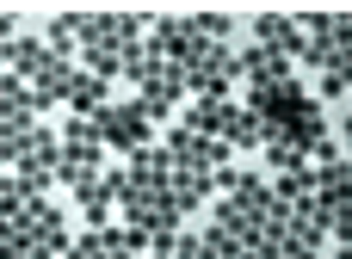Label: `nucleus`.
Wrapping results in <instances>:
<instances>
[{
    "label": "nucleus",
    "instance_id": "7ed1b4c3",
    "mask_svg": "<svg viewBox=\"0 0 352 259\" xmlns=\"http://www.w3.org/2000/svg\"><path fill=\"white\" fill-rule=\"evenodd\" d=\"M99 124V142H111V148H124V155H136V148H148L155 136H148V117L136 111V99L124 105V99H105V111L93 117Z\"/></svg>",
    "mask_w": 352,
    "mask_h": 259
},
{
    "label": "nucleus",
    "instance_id": "f257e3e1",
    "mask_svg": "<svg viewBox=\"0 0 352 259\" xmlns=\"http://www.w3.org/2000/svg\"><path fill=\"white\" fill-rule=\"evenodd\" d=\"M291 62H309L322 93H352V12H291Z\"/></svg>",
    "mask_w": 352,
    "mask_h": 259
},
{
    "label": "nucleus",
    "instance_id": "f03ea898",
    "mask_svg": "<svg viewBox=\"0 0 352 259\" xmlns=\"http://www.w3.org/2000/svg\"><path fill=\"white\" fill-rule=\"evenodd\" d=\"M173 124H186V130H198V136H210V142H223V148H260V142H266L260 117H254L248 105H235L229 93H223V99H192L186 117H173Z\"/></svg>",
    "mask_w": 352,
    "mask_h": 259
},
{
    "label": "nucleus",
    "instance_id": "20e7f679",
    "mask_svg": "<svg viewBox=\"0 0 352 259\" xmlns=\"http://www.w3.org/2000/svg\"><path fill=\"white\" fill-rule=\"evenodd\" d=\"M62 99L74 105V117H99V111H105V80H99V74H87V68H74Z\"/></svg>",
    "mask_w": 352,
    "mask_h": 259
},
{
    "label": "nucleus",
    "instance_id": "39448f33",
    "mask_svg": "<svg viewBox=\"0 0 352 259\" xmlns=\"http://www.w3.org/2000/svg\"><path fill=\"white\" fill-rule=\"evenodd\" d=\"M340 259H352V241H346V247H340Z\"/></svg>",
    "mask_w": 352,
    "mask_h": 259
}]
</instances>
